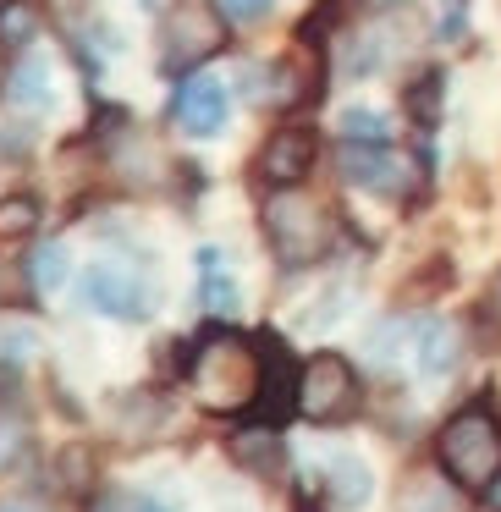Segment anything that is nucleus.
<instances>
[{
  "instance_id": "obj_20",
  "label": "nucleus",
  "mask_w": 501,
  "mask_h": 512,
  "mask_svg": "<svg viewBox=\"0 0 501 512\" xmlns=\"http://www.w3.org/2000/svg\"><path fill=\"white\" fill-rule=\"evenodd\" d=\"M39 210L45 204L34 193H12V199H0V237H28L39 226Z\"/></svg>"
},
{
  "instance_id": "obj_25",
  "label": "nucleus",
  "mask_w": 501,
  "mask_h": 512,
  "mask_svg": "<svg viewBox=\"0 0 501 512\" xmlns=\"http://www.w3.org/2000/svg\"><path fill=\"white\" fill-rule=\"evenodd\" d=\"M490 314H501V287H496V292H490Z\"/></svg>"
},
{
  "instance_id": "obj_24",
  "label": "nucleus",
  "mask_w": 501,
  "mask_h": 512,
  "mask_svg": "<svg viewBox=\"0 0 501 512\" xmlns=\"http://www.w3.org/2000/svg\"><path fill=\"white\" fill-rule=\"evenodd\" d=\"M0 512H39V507H28V501H6Z\"/></svg>"
},
{
  "instance_id": "obj_18",
  "label": "nucleus",
  "mask_w": 501,
  "mask_h": 512,
  "mask_svg": "<svg viewBox=\"0 0 501 512\" xmlns=\"http://www.w3.org/2000/svg\"><path fill=\"white\" fill-rule=\"evenodd\" d=\"M23 276H28V292H56L61 281H67V248H56V243L34 248Z\"/></svg>"
},
{
  "instance_id": "obj_17",
  "label": "nucleus",
  "mask_w": 501,
  "mask_h": 512,
  "mask_svg": "<svg viewBox=\"0 0 501 512\" xmlns=\"http://www.w3.org/2000/svg\"><path fill=\"white\" fill-rule=\"evenodd\" d=\"M336 127H342V144H391V122L369 105H347Z\"/></svg>"
},
{
  "instance_id": "obj_8",
  "label": "nucleus",
  "mask_w": 501,
  "mask_h": 512,
  "mask_svg": "<svg viewBox=\"0 0 501 512\" xmlns=\"http://www.w3.org/2000/svg\"><path fill=\"white\" fill-rule=\"evenodd\" d=\"M226 116H232V89H226L215 72H193V78H182L177 100H171V122H177L182 133L215 138L226 127Z\"/></svg>"
},
{
  "instance_id": "obj_26",
  "label": "nucleus",
  "mask_w": 501,
  "mask_h": 512,
  "mask_svg": "<svg viewBox=\"0 0 501 512\" xmlns=\"http://www.w3.org/2000/svg\"><path fill=\"white\" fill-rule=\"evenodd\" d=\"M138 6H160V0H138Z\"/></svg>"
},
{
  "instance_id": "obj_6",
  "label": "nucleus",
  "mask_w": 501,
  "mask_h": 512,
  "mask_svg": "<svg viewBox=\"0 0 501 512\" xmlns=\"http://www.w3.org/2000/svg\"><path fill=\"white\" fill-rule=\"evenodd\" d=\"M83 303H89L94 314H105V320H149L155 314V292H149V281L138 276L133 265H116V259H94L89 270H83L78 281Z\"/></svg>"
},
{
  "instance_id": "obj_13",
  "label": "nucleus",
  "mask_w": 501,
  "mask_h": 512,
  "mask_svg": "<svg viewBox=\"0 0 501 512\" xmlns=\"http://www.w3.org/2000/svg\"><path fill=\"white\" fill-rule=\"evenodd\" d=\"M199 303L210 314H232L237 309V276L226 265L221 248H199Z\"/></svg>"
},
{
  "instance_id": "obj_21",
  "label": "nucleus",
  "mask_w": 501,
  "mask_h": 512,
  "mask_svg": "<svg viewBox=\"0 0 501 512\" xmlns=\"http://www.w3.org/2000/svg\"><path fill=\"white\" fill-rule=\"evenodd\" d=\"M270 6H276V0H215V12H221L226 23H259V17H270Z\"/></svg>"
},
{
  "instance_id": "obj_1",
  "label": "nucleus",
  "mask_w": 501,
  "mask_h": 512,
  "mask_svg": "<svg viewBox=\"0 0 501 512\" xmlns=\"http://www.w3.org/2000/svg\"><path fill=\"white\" fill-rule=\"evenodd\" d=\"M265 369H270L265 336L248 342L237 331H210L188 353V391L210 413H248L265 402Z\"/></svg>"
},
{
  "instance_id": "obj_11",
  "label": "nucleus",
  "mask_w": 501,
  "mask_h": 512,
  "mask_svg": "<svg viewBox=\"0 0 501 512\" xmlns=\"http://www.w3.org/2000/svg\"><path fill=\"white\" fill-rule=\"evenodd\" d=\"M6 100L17 105V111H50L56 105V89H50V67L39 56H23L12 72H6Z\"/></svg>"
},
{
  "instance_id": "obj_7",
  "label": "nucleus",
  "mask_w": 501,
  "mask_h": 512,
  "mask_svg": "<svg viewBox=\"0 0 501 512\" xmlns=\"http://www.w3.org/2000/svg\"><path fill=\"white\" fill-rule=\"evenodd\" d=\"M314 155H320V133H314L309 122H287L265 138V149H259V177H265L270 188H298L314 171Z\"/></svg>"
},
{
  "instance_id": "obj_3",
  "label": "nucleus",
  "mask_w": 501,
  "mask_h": 512,
  "mask_svg": "<svg viewBox=\"0 0 501 512\" xmlns=\"http://www.w3.org/2000/svg\"><path fill=\"white\" fill-rule=\"evenodd\" d=\"M265 243L287 270L320 265V259L336 248V215L325 210L320 199L298 193V188H276L265 199Z\"/></svg>"
},
{
  "instance_id": "obj_12",
  "label": "nucleus",
  "mask_w": 501,
  "mask_h": 512,
  "mask_svg": "<svg viewBox=\"0 0 501 512\" xmlns=\"http://www.w3.org/2000/svg\"><path fill=\"white\" fill-rule=\"evenodd\" d=\"M413 364H419V375H424V380L452 375V364H457V331H452V320H424V325H419V347H413Z\"/></svg>"
},
{
  "instance_id": "obj_16",
  "label": "nucleus",
  "mask_w": 501,
  "mask_h": 512,
  "mask_svg": "<svg viewBox=\"0 0 501 512\" xmlns=\"http://www.w3.org/2000/svg\"><path fill=\"white\" fill-rule=\"evenodd\" d=\"M39 347V325L17 309H0V364H23Z\"/></svg>"
},
{
  "instance_id": "obj_15",
  "label": "nucleus",
  "mask_w": 501,
  "mask_h": 512,
  "mask_svg": "<svg viewBox=\"0 0 501 512\" xmlns=\"http://www.w3.org/2000/svg\"><path fill=\"white\" fill-rule=\"evenodd\" d=\"M232 457L248 468V474H270V468H281V435L276 430H237L232 435Z\"/></svg>"
},
{
  "instance_id": "obj_14",
  "label": "nucleus",
  "mask_w": 501,
  "mask_h": 512,
  "mask_svg": "<svg viewBox=\"0 0 501 512\" xmlns=\"http://www.w3.org/2000/svg\"><path fill=\"white\" fill-rule=\"evenodd\" d=\"M45 28V0H0V50H28Z\"/></svg>"
},
{
  "instance_id": "obj_27",
  "label": "nucleus",
  "mask_w": 501,
  "mask_h": 512,
  "mask_svg": "<svg viewBox=\"0 0 501 512\" xmlns=\"http://www.w3.org/2000/svg\"><path fill=\"white\" fill-rule=\"evenodd\" d=\"M0 89H6V67H0Z\"/></svg>"
},
{
  "instance_id": "obj_5",
  "label": "nucleus",
  "mask_w": 501,
  "mask_h": 512,
  "mask_svg": "<svg viewBox=\"0 0 501 512\" xmlns=\"http://www.w3.org/2000/svg\"><path fill=\"white\" fill-rule=\"evenodd\" d=\"M226 39V17L215 12V0H182L166 23V45H160V67L171 78L193 72L199 61H210Z\"/></svg>"
},
{
  "instance_id": "obj_23",
  "label": "nucleus",
  "mask_w": 501,
  "mask_h": 512,
  "mask_svg": "<svg viewBox=\"0 0 501 512\" xmlns=\"http://www.w3.org/2000/svg\"><path fill=\"white\" fill-rule=\"evenodd\" d=\"M485 496H490V507H496V512H501V474H496V479H490V490H485Z\"/></svg>"
},
{
  "instance_id": "obj_19",
  "label": "nucleus",
  "mask_w": 501,
  "mask_h": 512,
  "mask_svg": "<svg viewBox=\"0 0 501 512\" xmlns=\"http://www.w3.org/2000/svg\"><path fill=\"white\" fill-rule=\"evenodd\" d=\"M331 490H336L342 507H364L375 485H369V468L358 463V457H336V463H331Z\"/></svg>"
},
{
  "instance_id": "obj_10",
  "label": "nucleus",
  "mask_w": 501,
  "mask_h": 512,
  "mask_svg": "<svg viewBox=\"0 0 501 512\" xmlns=\"http://www.w3.org/2000/svg\"><path fill=\"white\" fill-rule=\"evenodd\" d=\"M397 512H463V501H457V485L441 479V463H435V468H419V474L402 479Z\"/></svg>"
},
{
  "instance_id": "obj_9",
  "label": "nucleus",
  "mask_w": 501,
  "mask_h": 512,
  "mask_svg": "<svg viewBox=\"0 0 501 512\" xmlns=\"http://www.w3.org/2000/svg\"><path fill=\"white\" fill-rule=\"evenodd\" d=\"M402 155H391V144H347L342 149V177L358 182V188L369 193H386V199H397L402 188H408V177H402Z\"/></svg>"
},
{
  "instance_id": "obj_4",
  "label": "nucleus",
  "mask_w": 501,
  "mask_h": 512,
  "mask_svg": "<svg viewBox=\"0 0 501 512\" xmlns=\"http://www.w3.org/2000/svg\"><path fill=\"white\" fill-rule=\"evenodd\" d=\"M292 408L309 424H342L358 408V375L342 353H314L298 364V386H292Z\"/></svg>"
},
{
  "instance_id": "obj_22",
  "label": "nucleus",
  "mask_w": 501,
  "mask_h": 512,
  "mask_svg": "<svg viewBox=\"0 0 501 512\" xmlns=\"http://www.w3.org/2000/svg\"><path fill=\"white\" fill-rule=\"evenodd\" d=\"M17 452H23V435H17V430H0V468H12Z\"/></svg>"
},
{
  "instance_id": "obj_2",
  "label": "nucleus",
  "mask_w": 501,
  "mask_h": 512,
  "mask_svg": "<svg viewBox=\"0 0 501 512\" xmlns=\"http://www.w3.org/2000/svg\"><path fill=\"white\" fill-rule=\"evenodd\" d=\"M435 463L457 490H490V479L501 474V424L485 402H468L441 424L435 441Z\"/></svg>"
}]
</instances>
